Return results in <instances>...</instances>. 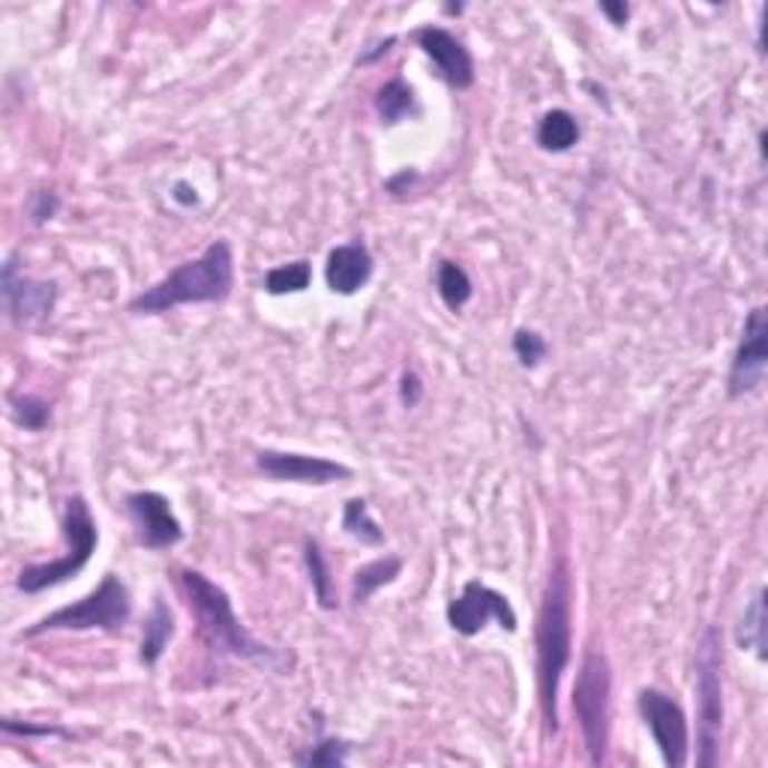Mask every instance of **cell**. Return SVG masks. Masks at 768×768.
Masks as SVG:
<instances>
[{
  "label": "cell",
  "instance_id": "6da1fadb",
  "mask_svg": "<svg viewBox=\"0 0 768 768\" xmlns=\"http://www.w3.org/2000/svg\"><path fill=\"white\" fill-rule=\"evenodd\" d=\"M534 649H538V702H541L543 732L559 736V688L562 676L573 658V580L564 559L552 564L550 580L543 589L538 628H534Z\"/></svg>",
  "mask_w": 768,
  "mask_h": 768
},
{
  "label": "cell",
  "instance_id": "7a4b0ae2",
  "mask_svg": "<svg viewBox=\"0 0 768 768\" xmlns=\"http://www.w3.org/2000/svg\"><path fill=\"white\" fill-rule=\"evenodd\" d=\"M235 288V256L228 240H214L193 262H184L159 283L129 301L132 316H163L175 306L219 304Z\"/></svg>",
  "mask_w": 768,
  "mask_h": 768
},
{
  "label": "cell",
  "instance_id": "3957f363",
  "mask_svg": "<svg viewBox=\"0 0 768 768\" xmlns=\"http://www.w3.org/2000/svg\"><path fill=\"white\" fill-rule=\"evenodd\" d=\"M178 582L184 598H187L189 610L196 612V621L205 640L219 651H228L235 658L244 660H258V663H279L274 649H267L265 642H258L253 633L240 624V619L235 616V607H232V598L226 594L223 585H217L214 580H207L205 573L193 571V568H184L178 571Z\"/></svg>",
  "mask_w": 768,
  "mask_h": 768
},
{
  "label": "cell",
  "instance_id": "277c9868",
  "mask_svg": "<svg viewBox=\"0 0 768 768\" xmlns=\"http://www.w3.org/2000/svg\"><path fill=\"white\" fill-rule=\"evenodd\" d=\"M63 538H67V555H60V559L46 564H24L19 580H16L19 591L40 594V591L76 580L88 568L93 552H97L99 525L93 520V511H90L85 495L67 499V508H63Z\"/></svg>",
  "mask_w": 768,
  "mask_h": 768
},
{
  "label": "cell",
  "instance_id": "5b68a950",
  "mask_svg": "<svg viewBox=\"0 0 768 768\" xmlns=\"http://www.w3.org/2000/svg\"><path fill=\"white\" fill-rule=\"evenodd\" d=\"M571 706L573 715H577V723H580L585 750H589V762L591 766H603L607 750H610L612 718V670L603 651H585L577 681H573Z\"/></svg>",
  "mask_w": 768,
  "mask_h": 768
},
{
  "label": "cell",
  "instance_id": "8992f818",
  "mask_svg": "<svg viewBox=\"0 0 768 768\" xmlns=\"http://www.w3.org/2000/svg\"><path fill=\"white\" fill-rule=\"evenodd\" d=\"M132 616V601H129V589L124 585L120 577L106 573L97 589L90 591L88 598L60 607V610L49 612L46 619H40L33 628L21 631V640L28 637H42L51 631H109L118 633L129 624Z\"/></svg>",
  "mask_w": 768,
  "mask_h": 768
},
{
  "label": "cell",
  "instance_id": "52a82bcc",
  "mask_svg": "<svg viewBox=\"0 0 768 768\" xmlns=\"http://www.w3.org/2000/svg\"><path fill=\"white\" fill-rule=\"evenodd\" d=\"M720 633L709 628L697 649V766H718L723 729V685H720Z\"/></svg>",
  "mask_w": 768,
  "mask_h": 768
},
{
  "label": "cell",
  "instance_id": "ba28073f",
  "mask_svg": "<svg viewBox=\"0 0 768 768\" xmlns=\"http://www.w3.org/2000/svg\"><path fill=\"white\" fill-rule=\"evenodd\" d=\"M637 709H640L642 723L658 745L663 762L670 768L688 766L690 727L679 702L658 688H642L640 697H637Z\"/></svg>",
  "mask_w": 768,
  "mask_h": 768
},
{
  "label": "cell",
  "instance_id": "9c48e42d",
  "mask_svg": "<svg viewBox=\"0 0 768 768\" xmlns=\"http://www.w3.org/2000/svg\"><path fill=\"white\" fill-rule=\"evenodd\" d=\"M490 621H495L499 628L513 633L516 631V610H513L511 601L504 598L502 591L490 589L481 580H469L463 585V591H460V598H453L447 603V624L460 637H474Z\"/></svg>",
  "mask_w": 768,
  "mask_h": 768
},
{
  "label": "cell",
  "instance_id": "30bf717a",
  "mask_svg": "<svg viewBox=\"0 0 768 768\" xmlns=\"http://www.w3.org/2000/svg\"><path fill=\"white\" fill-rule=\"evenodd\" d=\"M768 370V318L766 306H754L741 327V339L727 375V394L732 400L757 391Z\"/></svg>",
  "mask_w": 768,
  "mask_h": 768
},
{
  "label": "cell",
  "instance_id": "8fae6325",
  "mask_svg": "<svg viewBox=\"0 0 768 768\" xmlns=\"http://www.w3.org/2000/svg\"><path fill=\"white\" fill-rule=\"evenodd\" d=\"M124 508H127L129 522L136 529V541L145 550H171L175 543L184 541V525L171 511V502L166 495L150 493V490L129 493L124 499Z\"/></svg>",
  "mask_w": 768,
  "mask_h": 768
},
{
  "label": "cell",
  "instance_id": "7c38bea8",
  "mask_svg": "<svg viewBox=\"0 0 768 768\" xmlns=\"http://www.w3.org/2000/svg\"><path fill=\"white\" fill-rule=\"evenodd\" d=\"M0 286H3L7 316H10L12 325L19 327H28L49 316L55 309V301H58V286L46 283V279H33L24 270H19L16 256H7V262H3Z\"/></svg>",
  "mask_w": 768,
  "mask_h": 768
},
{
  "label": "cell",
  "instance_id": "4fadbf2b",
  "mask_svg": "<svg viewBox=\"0 0 768 768\" xmlns=\"http://www.w3.org/2000/svg\"><path fill=\"white\" fill-rule=\"evenodd\" d=\"M256 469L267 481L276 483H309V486H327V483L348 481L352 469L327 456H309V453L288 451H258Z\"/></svg>",
  "mask_w": 768,
  "mask_h": 768
},
{
  "label": "cell",
  "instance_id": "5bb4252c",
  "mask_svg": "<svg viewBox=\"0 0 768 768\" xmlns=\"http://www.w3.org/2000/svg\"><path fill=\"white\" fill-rule=\"evenodd\" d=\"M414 42L433 60L439 79L453 90H469L474 85V58L465 49L460 37H453L451 30L439 28V24H424L414 30Z\"/></svg>",
  "mask_w": 768,
  "mask_h": 768
},
{
  "label": "cell",
  "instance_id": "9a60e30c",
  "mask_svg": "<svg viewBox=\"0 0 768 768\" xmlns=\"http://www.w3.org/2000/svg\"><path fill=\"white\" fill-rule=\"evenodd\" d=\"M375 258L370 253L364 240H352V244H339V247L331 249L325 265V279L327 288L334 295L352 297L357 295L361 288L373 279Z\"/></svg>",
  "mask_w": 768,
  "mask_h": 768
},
{
  "label": "cell",
  "instance_id": "2e32d148",
  "mask_svg": "<svg viewBox=\"0 0 768 768\" xmlns=\"http://www.w3.org/2000/svg\"><path fill=\"white\" fill-rule=\"evenodd\" d=\"M171 637H175V616H171V610L166 607V601H163V598H157V601H154V607H150L148 619H145L141 651H138L141 663H145V667H154V663L163 658V651L168 649Z\"/></svg>",
  "mask_w": 768,
  "mask_h": 768
},
{
  "label": "cell",
  "instance_id": "e0dca14e",
  "mask_svg": "<svg viewBox=\"0 0 768 768\" xmlns=\"http://www.w3.org/2000/svg\"><path fill=\"white\" fill-rule=\"evenodd\" d=\"M400 571H403L400 555H384V559H375V562L357 568L355 580H352V601L364 607L382 585H391L400 577Z\"/></svg>",
  "mask_w": 768,
  "mask_h": 768
},
{
  "label": "cell",
  "instance_id": "ac0fdd59",
  "mask_svg": "<svg viewBox=\"0 0 768 768\" xmlns=\"http://www.w3.org/2000/svg\"><path fill=\"white\" fill-rule=\"evenodd\" d=\"M375 111H378V118H382V124H387V127H394V124H403V120L421 115V109H417V97H414V90L408 88L403 79L387 81V85L378 90V97H375Z\"/></svg>",
  "mask_w": 768,
  "mask_h": 768
},
{
  "label": "cell",
  "instance_id": "d6986e66",
  "mask_svg": "<svg viewBox=\"0 0 768 768\" xmlns=\"http://www.w3.org/2000/svg\"><path fill=\"white\" fill-rule=\"evenodd\" d=\"M580 141V124L571 111L552 109L538 124V145L550 154H564Z\"/></svg>",
  "mask_w": 768,
  "mask_h": 768
},
{
  "label": "cell",
  "instance_id": "ffe728a7",
  "mask_svg": "<svg viewBox=\"0 0 768 768\" xmlns=\"http://www.w3.org/2000/svg\"><path fill=\"white\" fill-rule=\"evenodd\" d=\"M304 564L306 573H309V582H313V594L322 610H336L339 601H336L334 577H331V568H327L325 552H322V543L316 538H304Z\"/></svg>",
  "mask_w": 768,
  "mask_h": 768
},
{
  "label": "cell",
  "instance_id": "44dd1931",
  "mask_svg": "<svg viewBox=\"0 0 768 768\" xmlns=\"http://www.w3.org/2000/svg\"><path fill=\"white\" fill-rule=\"evenodd\" d=\"M435 288H439V297L444 301V306L453 309V313L463 309L474 295L472 276L465 274V267H460L456 262H447V258L435 267Z\"/></svg>",
  "mask_w": 768,
  "mask_h": 768
},
{
  "label": "cell",
  "instance_id": "7402d4cb",
  "mask_svg": "<svg viewBox=\"0 0 768 768\" xmlns=\"http://www.w3.org/2000/svg\"><path fill=\"white\" fill-rule=\"evenodd\" d=\"M313 283V265L306 258L288 262V265L270 267L265 274V292L267 295H297L306 292Z\"/></svg>",
  "mask_w": 768,
  "mask_h": 768
},
{
  "label": "cell",
  "instance_id": "603a6c76",
  "mask_svg": "<svg viewBox=\"0 0 768 768\" xmlns=\"http://www.w3.org/2000/svg\"><path fill=\"white\" fill-rule=\"evenodd\" d=\"M736 640H739L741 649H754L759 660H766V594L762 591L754 594V601L741 616Z\"/></svg>",
  "mask_w": 768,
  "mask_h": 768
},
{
  "label": "cell",
  "instance_id": "cb8c5ba5",
  "mask_svg": "<svg viewBox=\"0 0 768 768\" xmlns=\"http://www.w3.org/2000/svg\"><path fill=\"white\" fill-rule=\"evenodd\" d=\"M343 529H345V534H352L355 541L366 543V547H378V543H384V532L378 529V522L373 520L370 504H366L364 499H352V502H345Z\"/></svg>",
  "mask_w": 768,
  "mask_h": 768
},
{
  "label": "cell",
  "instance_id": "d4e9b609",
  "mask_svg": "<svg viewBox=\"0 0 768 768\" xmlns=\"http://www.w3.org/2000/svg\"><path fill=\"white\" fill-rule=\"evenodd\" d=\"M352 745L343 739H318L306 750L295 754V766L304 768H343L348 762Z\"/></svg>",
  "mask_w": 768,
  "mask_h": 768
},
{
  "label": "cell",
  "instance_id": "484cf974",
  "mask_svg": "<svg viewBox=\"0 0 768 768\" xmlns=\"http://www.w3.org/2000/svg\"><path fill=\"white\" fill-rule=\"evenodd\" d=\"M12 417H16V424L21 426V430H28V433H40V430H46L51 421V405L42 400V396L37 394H19L12 396Z\"/></svg>",
  "mask_w": 768,
  "mask_h": 768
},
{
  "label": "cell",
  "instance_id": "4316f807",
  "mask_svg": "<svg viewBox=\"0 0 768 768\" xmlns=\"http://www.w3.org/2000/svg\"><path fill=\"white\" fill-rule=\"evenodd\" d=\"M547 352H550V345H547V339L538 331L520 327L513 334V355H516V361L522 366H538L547 357Z\"/></svg>",
  "mask_w": 768,
  "mask_h": 768
},
{
  "label": "cell",
  "instance_id": "83f0119b",
  "mask_svg": "<svg viewBox=\"0 0 768 768\" xmlns=\"http://www.w3.org/2000/svg\"><path fill=\"white\" fill-rule=\"evenodd\" d=\"M60 210V198L58 193H51V189H42V193H37V196L30 198V219L37 223V226H42V223H49L55 214Z\"/></svg>",
  "mask_w": 768,
  "mask_h": 768
},
{
  "label": "cell",
  "instance_id": "f1b7e54d",
  "mask_svg": "<svg viewBox=\"0 0 768 768\" xmlns=\"http://www.w3.org/2000/svg\"><path fill=\"white\" fill-rule=\"evenodd\" d=\"M421 396H424V384H421V378L414 373H405L403 382H400V400H403L408 408H414V405L421 403Z\"/></svg>",
  "mask_w": 768,
  "mask_h": 768
},
{
  "label": "cell",
  "instance_id": "f546056e",
  "mask_svg": "<svg viewBox=\"0 0 768 768\" xmlns=\"http://www.w3.org/2000/svg\"><path fill=\"white\" fill-rule=\"evenodd\" d=\"M3 732L7 736H67L58 727H28V723H16V720H3Z\"/></svg>",
  "mask_w": 768,
  "mask_h": 768
},
{
  "label": "cell",
  "instance_id": "4dcf8cb0",
  "mask_svg": "<svg viewBox=\"0 0 768 768\" xmlns=\"http://www.w3.org/2000/svg\"><path fill=\"white\" fill-rule=\"evenodd\" d=\"M601 12L603 16H610L612 24H619V28L624 24V21H628V16H631V10H628L624 3H603Z\"/></svg>",
  "mask_w": 768,
  "mask_h": 768
},
{
  "label": "cell",
  "instance_id": "1f68e13d",
  "mask_svg": "<svg viewBox=\"0 0 768 768\" xmlns=\"http://www.w3.org/2000/svg\"><path fill=\"white\" fill-rule=\"evenodd\" d=\"M175 198H178V201H184V205H196L198 201L196 189L189 187V184H178V187H175Z\"/></svg>",
  "mask_w": 768,
  "mask_h": 768
}]
</instances>
